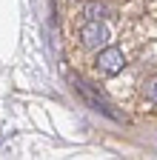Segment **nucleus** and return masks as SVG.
Instances as JSON below:
<instances>
[{
  "mask_svg": "<svg viewBox=\"0 0 157 160\" xmlns=\"http://www.w3.org/2000/svg\"><path fill=\"white\" fill-rule=\"evenodd\" d=\"M74 89L83 94V100H86V103H89L97 114H106L109 120H114V123H126V117H123L120 112H114V106L109 103V100H106V97H100L97 92H91V89L83 83V80H74Z\"/></svg>",
  "mask_w": 157,
  "mask_h": 160,
  "instance_id": "f257e3e1",
  "label": "nucleus"
},
{
  "mask_svg": "<svg viewBox=\"0 0 157 160\" xmlns=\"http://www.w3.org/2000/svg\"><path fill=\"white\" fill-rule=\"evenodd\" d=\"M94 66H97V72H100L103 77H114V74L123 72L126 57H123V52L117 49V46H109V49H100V54H97V60H94Z\"/></svg>",
  "mask_w": 157,
  "mask_h": 160,
  "instance_id": "f03ea898",
  "label": "nucleus"
},
{
  "mask_svg": "<svg viewBox=\"0 0 157 160\" xmlns=\"http://www.w3.org/2000/svg\"><path fill=\"white\" fill-rule=\"evenodd\" d=\"M106 29H103V20H89V23L80 29V40L86 49H100L106 43Z\"/></svg>",
  "mask_w": 157,
  "mask_h": 160,
  "instance_id": "7ed1b4c3",
  "label": "nucleus"
},
{
  "mask_svg": "<svg viewBox=\"0 0 157 160\" xmlns=\"http://www.w3.org/2000/svg\"><path fill=\"white\" fill-rule=\"evenodd\" d=\"M83 14L89 20H106L109 17V9H106V3H100V0H89L86 9H83Z\"/></svg>",
  "mask_w": 157,
  "mask_h": 160,
  "instance_id": "20e7f679",
  "label": "nucleus"
},
{
  "mask_svg": "<svg viewBox=\"0 0 157 160\" xmlns=\"http://www.w3.org/2000/svg\"><path fill=\"white\" fill-rule=\"evenodd\" d=\"M146 97L151 100V103H157V80H151V83L146 86Z\"/></svg>",
  "mask_w": 157,
  "mask_h": 160,
  "instance_id": "39448f33",
  "label": "nucleus"
}]
</instances>
